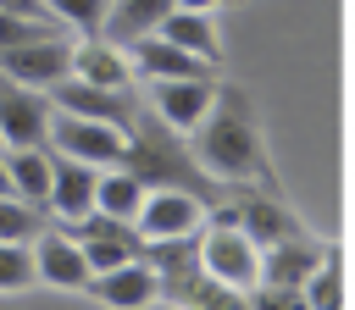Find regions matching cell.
<instances>
[{
    "label": "cell",
    "mask_w": 355,
    "mask_h": 310,
    "mask_svg": "<svg viewBox=\"0 0 355 310\" xmlns=\"http://www.w3.org/2000/svg\"><path fill=\"white\" fill-rule=\"evenodd\" d=\"M72 72V39L61 33H39L22 44H0V78L22 83V89H50Z\"/></svg>",
    "instance_id": "6"
},
{
    "label": "cell",
    "mask_w": 355,
    "mask_h": 310,
    "mask_svg": "<svg viewBox=\"0 0 355 310\" xmlns=\"http://www.w3.org/2000/svg\"><path fill=\"white\" fill-rule=\"evenodd\" d=\"M189 149H194L200 166H205L211 177H222V183H244V188L283 194L277 166H272V149H266L261 111H255V100H250L239 83H216V105H211V116L189 133Z\"/></svg>",
    "instance_id": "1"
},
{
    "label": "cell",
    "mask_w": 355,
    "mask_h": 310,
    "mask_svg": "<svg viewBox=\"0 0 355 310\" xmlns=\"http://www.w3.org/2000/svg\"><path fill=\"white\" fill-rule=\"evenodd\" d=\"M327 255H333V249H327V244H316L311 232L283 238V244L261 249V282H272V288H305V282H311V271H316Z\"/></svg>",
    "instance_id": "14"
},
{
    "label": "cell",
    "mask_w": 355,
    "mask_h": 310,
    "mask_svg": "<svg viewBox=\"0 0 355 310\" xmlns=\"http://www.w3.org/2000/svg\"><path fill=\"white\" fill-rule=\"evenodd\" d=\"M72 78L100 83V89H133V61L122 55V44H111L105 33H83L72 44Z\"/></svg>",
    "instance_id": "15"
},
{
    "label": "cell",
    "mask_w": 355,
    "mask_h": 310,
    "mask_svg": "<svg viewBox=\"0 0 355 310\" xmlns=\"http://www.w3.org/2000/svg\"><path fill=\"white\" fill-rule=\"evenodd\" d=\"M178 6H189V11H216V6H239V0H178Z\"/></svg>",
    "instance_id": "29"
},
{
    "label": "cell",
    "mask_w": 355,
    "mask_h": 310,
    "mask_svg": "<svg viewBox=\"0 0 355 310\" xmlns=\"http://www.w3.org/2000/svg\"><path fill=\"white\" fill-rule=\"evenodd\" d=\"M44 205L22 199V194H0V244H33L44 232Z\"/></svg>",
    "instance_id": "23"
},
{
    "label": "cell",
    "mask_w": 355,
    "mask_h": 310,
    "mask_svg": "<svg viewBox=\"0 0 355 310\" xmlns=\"http://www.w3.org/2000/svg\"><path fill=\"white\" fill-rule=\"evenodd\" d=\"M200 260H205L211 277H222V282H233V288H244V293L261 288V244L233 221L227 205H211L205 232H200Z\"/></svg>",
    "instance_id": "3"
},
{
    "label": "cell",
    "mask_w": 355,
    "mask_h": 310,
    "mask_svg": "<svg viewBox=\"0 0 355 310\" xmlns=\"http://www.w3.org/2000/svg\"><path fill=\"white\" fill-rule=\"evenodd\" d=\"M33 282H39L33 244H0V293H22Z\"/></svg>",
    "instance_id": "24"
},
{
    "label": "cell",
    "mask_w": 355,
    "mask_h": 310,
    "mask_svg": "<svg viewBox=\"0 0 355 310\" xmlns=\"http://www.w3.org/2000/svg\"><path fill=\"white\" fill-rule=\"evenodd\" d=\"M178 11V0H111V11H105V39L111 44H133V39H144V33H155L166 17Z\"/></svg>",
    "instance_id": "19"
},
{
    "label": "cell",
    "mask_w": 355,
    "mask_h": 310,
    "mask_svg": "<svg viewBox=\"0 0 355 310\" xmlns=\"http://www.w3.org/2000/svg\"><path fill=\"white\" fill-rule=\"evenodd\" d=\"M50 105L67 111V116H94V122H111V127H133L144 100L133 89H100V83H83V78L67 72L61 83H50Z\"/></svg>",
    "instance_id": "7"
},
{
    "label": "cell",
    "mask_w": 355,
    "mask_h": 310,
    "mask_svg": "<svg viewBox=\"0 0 355 310\" xmlns=\"http://www.w3.org/2000/svg\"><path fill=\"white\" fill-rule=\"evenodd\" d=\"M205 216H211L205 199H194L183 188H150L144 210H139V232L144 238H189V232H205Z\"/></svg>",
    "instance_id": "10"
},
{
    "label": "cell",
    "mask_w": 355,
    "mask_h": 310,
    "mask_svg": "<svg viewBox=\"0 0 355 310\" xmlns=\"http://www.w3.org/2000/svg\"><path fill=\"white\" fill-rule=\"evenodd\" d=\"M50 122H55L50 94H39V89H22V83L0 78V138H6L11 149L50 144Z\"/></svg>",
    "instance_id": "8"
},
{
    "label": "cell",
    "mask_w": 355,
    "mask_h": 310,
    "mask_svg": "<svg viewBox=\"0 0 355 310\" xmlns=\"http://www.w3.org/2000/svg\"><path fill=\"white\" fill-rule=\"evenodd\" d=\"M250 310H316V304H311L305 288H272V282H261V288H250Z\"/></svg>",
    "instance_id": "27"
},
{
    "label": "cell",
    "mask_w": 355,
    "mask_h": 310,
    "mask_svg": "<svg viewBox=\"0 0 355 310\" xmlns=\"http://www.w3.org/2000/svg\"><path fill=\"white\" fill-rule=\"evenodd\" d=\"M6 172H11V194L33 199L50 210V183H55V149L50 144H28V149H11L6 155Z\"/></svg>",
    "instance_id": "18"
},
{
    "label": "cell",
    "mask_w": 355,
    "mask_h": 310,
    "mask_svg": "<svg viewBox=\"0 0 355 310\" xmlns=\"http://www.w3.org/2000/svg\"><path fill=\"white\" fill-rule=\"evenodd\" d=\"M305 293H311V304H316V310H344V266H338V249L311 271Z\"/></svg>",
    "instance_id": "25"
},
{
    "label": "cell",
    "mask_w": 355,
    "mask_h": 310,
    "mask_svg": "<svg viewBox=\"0 0 355 310\" xmlns=\"http://www.w3.org/2000/svg\"><path fill=\"white\" fill-rule=\"evenodd\" d=\"M0 194H11V172H6V161H0Z\"/></svg>",
    "instance_id": "30"
},
{
    "label": "cell",
    "mask_w": 355,
    "mask_h": 310,
    "mask_svg": "<svg viewBox=\"0 0 355 310\" xmlns=\"http://www.w3.org/2000/svg\"><path fill=\"white\" fill-rule=\"evenodd\" d=\"M122 172H133L144 188H183V194H194V199H205V205H222V199L233 194V183L211 177V172L200 166V155L183 144V133L155 116L150 100L139 105V116H133V127H128Z\"/></svg>",
    "instance_id": "2"
},
{
    "label": "cell",
    "mask_w": 355,
    "mask_h": 310,
    "mask_svg": "<svg viewBox=\"0 0 355 310\" xmlns=\"http://www.w3.org/2000/svg\"><path fill=\"white\" fill-rule=\"evenodd\" d=\"M33 260H39V282H50V288H67V293H89V255H83V244L67 232V227H44L39 238H33Z\"/></svg>",
    "instance_id": "11"
},
{
    "label": "cell",
    "mask_w": 355,
    "mask_h": 310,
    "mask_svg": "<svg viewBox=\"0 0 355 310\" xmlns=\"http://www.w3.org/2000/svg\"><path fill=\"white\" fill-rule=\"evenodd\" d=\"M155 33H161V39H172V44H183V50H194V55H205L211 66H222V39H216L211 11H189V6H178Z\"/></svg>",
    "instance_id": "20"
},
{
    "label": "cell",
    "mask_w": 355,
    "mask_h": 310,
    "mask_svg": "<svg viewBox=\"0 0 355 310\" xmlns=\"http://www.w3.org/2000/svg\"><path fill=\"white\" fill-rule=\"evenodd\" d=\"M133 72H139L144 83H161V78H216V66H211L205 55H194V50L161 39V33L133 39Z\"/></svg>",
    "instance_id": "13"
},
{
    "label": "cell",
    "mask_w": 355,
    "mask_h": 310,
    "mask_svg": "<svg viewBox=\"0 0 355 310\" xmlns=\"http://www.w3.org/2000/svg\"><path fill=\"white\" fill-rule=\"evenodd\" d=\"M144 194H150V188H144L133 172L111 166V172H100V199H94V210H111V216H122V221H139Z\"/></svg>",
    "instance_id": "22"
},
{
    "label": "cell",
    "mask_w": 355,
    "mask_h": 310,
    "mask_svg": "<svg viewBox=\"0 0 355 310\" xmlns=\"http://www.w3.org/2000/svg\"><path fill=\"white\" fill-rule=\"evenodd\" d=\"M216 83L222 78H161V83H150V105L178 133H194L216 105Z\"/></svg>",
    "instance_id": "9"
},
{
    "label": "cell",
    "mask_w": 355,
    "mask_h": 310,
    "mask_svg": "<svg viewBox=\"0 0 355 310\" xmlns=\"http://www.w3.org/2000/svg\"><path fill=\"white\" fill-rule=\"evenodd\" d=\"M161 299L178 304V310H250V293L211 277V271H194V277H178V282H161Z\"/></svg>",
    "instance_id": "17"
},
{
    "label": "cell",
    "mask_w": 355,
    "mask_h": 310,
    "mask_svg": "<svg viewBox=\"0 0 355 310\" xmlns=\"http://www.w3.org/2000/svg\"><path fill=\"white\" fill-rule=\"evenodd\" d=\"M139 255L161 271V282H178V277L205 271V260H200V232H189V238H144Z\"/></svg>",
    "instance_id": "21"
},
{
    "label": "cell",
    "mask_w": 355,
    "mask_h": 310,
    "mask_svg": "<svg viewBox=\"0 0 355 310\" xmlns=\"http://www.w3.org/2000/svg\"><path fill=\"white\" fill-rule=\"evenodd\" d=\"M50 149H55V155H72V161H89V166H100V172H111V166H122V155H128V127H111V122H94V116H67V111H55V122H50Z\"/></svg>",
    "instance_id": "4"
},
{
    "label": "cell",
    "mask_w": 355,
    "mask_h": 310,
    "mask_svg": "<svg viewBox=\"0 0 355 310\" xmlns=\"http://www.w3.org/2000/svg\"><path fill=\"white\" fill-rule=\"evenodd\" d=\"M44 6H50V17H61V22L83 28V33H100L105 11H111V0H44Z\"/></svg>",
    "instance_id": "26"
},
{
    "label": "cell",
    "mask_w": 355,
    "mask_h": 310,
    "mask_svg": "<svg viewBox=\"0 0 355 310\" xmlns=\"http://www.w3.org/2000/svg\"><path fill=\"white\" fill-rule=\"evenodd\" d=\"M0 11H11V17H33V22H44V17H50V6H44V0H0Z\"/></svg>",
    "instance_id": "28"
},
{
    "label": "cell",
    "mask_w": 355,
    "mask_h": 310,
    "mask_svg": "<svg viewBox=\"0 0 355 310\" xmlns=\"http://www.w3.org/2000/svg\"><path fill=\"white\" fill-rule=\"evenodd\" d=\"M222 205L233 210V221H239L261 249H272V244H283V238H300V232H305L300 210H294L283 194H266V188H244V183H233V194H227Z\"/></svg>",
    "instance_id": "5"
},
{
    "label": "cell",
    "mask_w": 355,
    "mask_h": 310,
    "mask_svg": "<svg viewBox=\"0 0 355 310\" xmlns=\"http://www.w3.org/2000/svg\"><path fill=\"white\" fill-rule=\"evenodd\" d=\"M100 199V166L89 161H72V155H55V183H50V210L61 221H83Z\"/></svg>",
    "instance_id": "16"
},
{
    "label": "cell",
    "mask_w": 355,
    "mask_h": 310,
    "mask_svg": "<svg viewBox=\"0 0 355 310\" xmlns=\"http://www.w3.org/2000/svg\"><path fill=\"white\" fill-rule=\"evenodd\" d=\"M89 293L105 304V310H150L161 299V271L139 255L128 266H111V271H94L89 277Z\"/></svg>",
    "instance_id": "12"
}]
</instances>
